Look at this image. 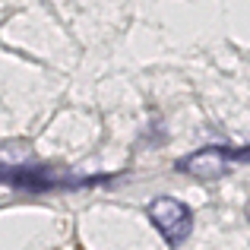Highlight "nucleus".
Here are the masks:
<instances>
[{"instance_id":"f257e3e1","label":"nucleus","mask_w":250,"mask_h":250,"mask_svg":"<svg viewBox=\"0 0 250 250\" xmlns=\"http://www.w3.org/2000/svg\"><path fill=\"white\" fill-rule=\"evenodd\" d=\"M149 222L159 228V234L168 244H181L193 228V212L187 203L174 200V196H155L149 203Z\"/></svg>"},{"instance_id":"f03ea898","label":"nucleus","mask_w":250,"mask_h":250,"mask_svg":"<svg viewBox=\"0 0 250 250\" xmlns=\"http://www.w3.org/2000/svg\"><path fill=\"white\" fill-rule=\"evenodd\" d=\"M231 165H238V162H234V149L203 146V149H196V152L184 155L174 168L181 171V174L196 177V181H219V177L228 174V168H231Z\"/></svg>"},{"instance_id":"7ed1b4c3","label":"nucleus","mask_w":250,"mask_h":250,"mask_svg":"<svg viewBox=\"0 0 250 250\" xmlns=\"http://www.w3.org/2000/svg\"><path fill=\"white\" fill-rule=\"evenodd\" d=\"M247 219H250V203H247Z\"/></svg>"}]
</instances>
